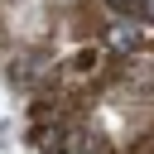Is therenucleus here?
<instances>
[{"instance_id": "f257e3e1", "label": "nucleus", "mask_w": 154, "mask_h": 154, "mask_svg": "<svg viewBox=\"0 0 154 154\" xmlns=\"http://www.w3.org/2000/svg\"><path fill=\"white\" fill-rule=\"evenodd\" d=\"M101 38H106V48H111V53H140V43H144V29H140L135 19H116V24H111Z\"/></svg>"}, {"instance_id": "f03ea898", "label": "nucleus", "mask_w": 154, "mask_h": 154, "mask_svg": "<svg viewBox=\"0 0 154 154\" xmlns=\"http://www.w3.org/2000/svg\"><path fill=\"white\" fill-rule=\"evenodd\" d=\"M29 140H34V149H43V154H58V149L67 144V135H63L58 125H34V135H29Z\"/></svg>"}, {"instance_id": "7ed1b4c3", "label": "nucleus", "mask_w": 154, "mask_h": 154, "mask_svg": "<svg viewBox=\"0 0 154 154\" xmlns=\"http://www.w3.org/2000/svg\"><path fill=\"white\" fill-rule=\"evenodd\" d=\"M135 10H140V19H149V24H154V0H135Z\"/></svg>"}, {"instance_id": "20e7f679", "label": "nucleus", "mask_w": 154, "mask_h": 154, "mask_svg": "<svg viewBox=\"0 0 154 154\" xmlns=\"http://www.w3.org/2000/svg\"><path fill=\"white\" fill-rule=\"evenodd\" d=\"M106 5H116V10H125V5H135V0H106Z\"/></svg>"}]
</instances>
